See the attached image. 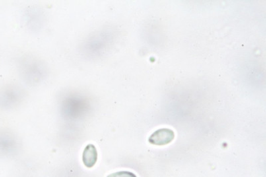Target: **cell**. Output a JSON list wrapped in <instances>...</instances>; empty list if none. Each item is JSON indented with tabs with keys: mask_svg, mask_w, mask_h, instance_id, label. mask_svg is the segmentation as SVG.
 Returning a JSON list of instances; mask_svg holds the SVG:
<instances>
[{
	"mask_svg": "<svg viewBox=\"0 0 266 177\" xmlns=\"http://www.w3.org/2000/svg\"><path fill=\"white\" fill-rule=\"evenodd\" d=\"M174 138V133L168 129H161L150 136L148 141L154 145H165L170 143Z\"/></svg>",
	"mask_w": 266,
	"mask_h": 177,
	"instance_id": "1",
	"label": "cell"
},
{
	"mask_svg": "<svg viewBox=\"0 0 266 177\" xmlns=\"http://www.w3.org/2000/svg\"><path fill=\"white\" fill-rule=\"evenodd\" d=\"M98 154L96 147L92 144L86 145L82 153V162L86 167H94L98 161Z\"/></svg>",
	"mask_w": 266,
	"mask_h": 177,
	"instance_id": "2",
	"label": "cell"
},
{
	"mask_svg": "<svg viewBox=\"0 0 266 177\" xmlns=\"http://www.w3.org/2000/svg\"><path fill=\"white\" fill-rule=\"evenodd\" d=\"M107 177H137V176L131 172L119 171L109 174Z\"/></svg>",
	"mask_w": 266,
	"mask_h": 177,
	"instance_id": "3",
	"label": "cell"
}]
</instances>
